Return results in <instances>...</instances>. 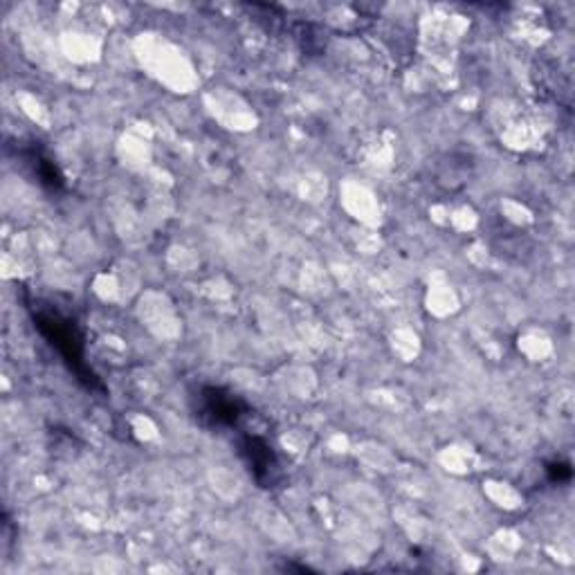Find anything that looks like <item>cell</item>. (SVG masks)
I'll return each mask as SVG.
<instances>
[{"instance_id": "obj_1", "label": "cell", "mask_w": 575, "mask_h": 575, "mask_svg": "<svg viewBox=\"0 0 575 575\" xmlns=\"http://www.w3.org/2000/svg\"><path fill=\"white\" fill-rule=\"evenodd\" d=\"M30 308H32L34 326L39 328V333L48 340V345L52 349H57V353L63 358V362L76 376V380L91 391H104V384L100 382L97 373L86 362L84 338H81L74 321L45 306L34 304Z\"/></svg>"}, {"instance_id": "obj_2", "label": "cell", "mask_w": 575, "mask_h": 575, "mask_svg": "<svg viewBox=\"0 0 575 575\" xmlns=\"http://www.w3.org/2000/svg\"><path fill=\"white\" fill-rule=\"evenodd\" d=\"M245 414L248 407L234 393L220 387H203L198 393L196 417L212 428H234Z\"/></svg>"}, {"instance_id": "obj_3", "label": "cell", "mask_w": 575, "mask_h": 575, "mask_svg": "<svg viewBox=\"0 0 575 575\" xmlns=\"http://www.w3.org/2000/svg\"><path fill=\"white\" fill-rule=\"evenodd\" d=\"M238 452H240L245 465H248L253 479L261 487L279 485L281 468L266 439H261L257 434H243L238 441Z\"/></svg>"}, {"instance_id": "obj_4", "label": "cell", "mask_w": 575, "mask_h": 575, "mask_svg": "<svg viewBox=\"0 0 575 575\" xmlns=\"http://www.w3.org/2000/svg\"><path fill=\"white\" fill-rule=\"evenodd\" d=\"M32 162H34V172H37L41 185H45L48 189H61L63 187V176L50 157L37 153V155H32Z\"/></svg>"}, {"instance_id": "obj_5", "label": "cell", "mask_w": 575, "mask_h": 575, "mask_svg": "<svg viewBox=\"0 0 575 575\" xmlns=\"http://www.w3.org/2000/svg\"><path fill=\"white\" fill-rule=\"evenodd\" d=\"M546 470H548V479L555 483H566L573 476V470L568 463H551Z\"/></svg>"}]
</instances>
